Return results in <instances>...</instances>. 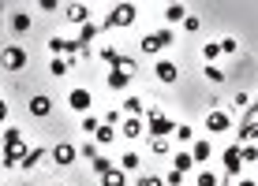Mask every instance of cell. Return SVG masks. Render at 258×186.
<instances>
[{
    "mask_svg": "<svg viewBox=\"0 0 258 186\" xmlns=\"http://www.w3.org/2000/svg\"><path fill=\"white\" fill-rule=\"evenodd\" d=\"M23 156H26L23 130H19V127H12V130L4 134V156H0V164H4V167H19V164H23Z\"/></svg>",
    "mask_w": 258,
    "mask_h": 186,
    "instance_id": "6da1fadb",
    "label": "cell"
},
{
    "mask_svg": "<svg viewBox=\"0 0 258 186\" xmlns=\"http://www.w3.org/2000/svg\"><path fill=\"white\" fill-rule=\"evenodd\" d=\"M176 130V123L165 116V112H157V108H146V134L150 138H168Z\"/></svg>",
    "mask_w": 258,
    "mask_h": 186,
    "instance_id": "7a4b0ae2",
    "label": "cell"
},
{
    "mask_svg": "<svg viewBox=\"0 0 258 186\" xmlns=\"http://www.w3.org/2000/svg\"><path fill=\"white\" fill-rule=\"evenodd\" d=\"M135 15H139L135 4H116V8L101 19V30H112V26H131V23H135Z\"/></svg>",
    "mask_w": 258,
    "mask_h": 186,
    "instance_id": "3957f363",
    "label": "cell"
},
{
    "mask_svg": "<svg viewBox=\"0 0 258 186\" xmlns=\"http://www.w3.org/2000/svg\"><path fill=\"white\" fill-rule=\"evenodd\" d=\"M0 67L4 71H23L26 67V52L19 45H8L4 52H0Z\"/></svg>",
    "mask_w": 258,
    "mask_h": 186,
    "instance_id": "277c9868",
    "label": "cell"
},
{
    "mask_svg": "<svg viewBox=\"0 0 258 186\" xmlns=\"http://www.w3.org/2000/svg\"><path fill=\"white\" fill-rule=\"evenodd\" d=\"M165 45H172V30H154L142 38V52H161Z\"/></svg>",
    "mask_w": 258,
    "mask_h": 186,
    "instance_id": "5b68a950",
    "label": "cell"
},
{
    "mask_svg": "<svg viewBox=\"0 0 258 186\" xmlns=\"http://www.w3.org/2000/svg\"><path fill=\"white\" fill-rule=\"evenodd\" d=\"M49 156H52V160H56L60 167H71V164H75V156H79V149H75V145H71V141H60V145H56V149H52V153H49Z\"/></svg>",
    "mask_w": 258,
    "mask_h": 186,
    "instance_id": "8992f818",
    "label": "cell"
},
{
    "mask_svg": "<svg viewBox=\"0 0 258 186\" xmlns=\"http://www.w3.org/2000/svg\"><path fill=\"white\" fill-rule=\"evenodd\" d=\"M116 134H123V138H142V134H146V123H142L139 116H127V119L120 123Z\"/></svg>",
    "mask_w": 258,
    "mask_h": 186,
    "instance_id": "52a82bcc",
    "label": "cell"
},
{
    "mask_svg": "<svg viewBox=\"0 0 258 186\" xmlns=\"http://www.w3.org/2000/svg\"><path fill=\"white\" fill-rule=\"evenodd\" d=\"M26 108H30V116H34V119H45L49 112H52V101H49L45 93H38V97H30V104H26Z\"/></svg>",
    "mask_w": 258,
    "mask_h": 186,
    "instance_id": "ba28073f",
    "label": "cell"
},
{
    "mask_svg": "<svg viewBox=\"0 0 258 186\" xmlns=\"http://www.w3.org/2000/svg\"><path fill=\"white\" fill-rule=\"evenodd\" d=\"M243 171V160H239V145L225 149V175H239Z\"/></svg>",
    "mask_w": 258,
    "mask_h": 186,
    "instance_id": "9c48e42d",
    "label": "cell"
},
{
    "mask_svg": "<svg viewBox=\"0 0 258 186\" xmlns=\"http://www.w3.org/2000/svg\"><path fill=\"white\" fill-rule=\"evenodd\" d=\"M154 71H157V78H161V82H168V86L180 78V67H176L172 60H157V67H154Z\"/></svg>",
    "mask_w": 258,
    "mask_h": 186,
    "instance_id": "30bf717a",
    "label": "cell"
},
{
    "mask_svg": "<svg viewBox=\"0 0 258 186\" xmlns=\"http://www.w3.org/2000/svg\"><path fill=\"white\" fill-rule=\"evenodd\" d=\"M68 104L75 112H86V108H90V90H71L68 93Z\"/></svg>",
    "mask_w": 258,
    "mask_h": 186,
    "instance_id": "8fae6325",
    "label": "cell"
},
{
    "mask_svg": "<svg viewBox=\"0 0 258 186\" xmlns=\"http://www.w3.org/2000/svg\"><path fill=\"white\" fill-rule=\"evenodd\" d=\"M228 127H232L228 112H210V116H206V130H228Z\"/></svg>",
    "mask_w": 258,
    "mask_h": 186,
    "instance_id": "7c38bea8",
    "label": "cell"
},
{
    "mask_svg": "<svg viewBox=\"0 0 258 186\" xmlns=\"http://www.w3.org/2000/svg\"><path fill=\"white\" fill-rule=\"evenodd\" d=\"M45 156H49V149H45V145H38V149H26V156H23V164H19V167H38L41 160H45Z\"/></svg>",
    "mask_w": 258,
    "mask_h": 186,
    "instance_id": "4fadbf2b",
    "label": "cell"
},
{
    "mask_svg": "<svg viewBox=\"0 0 258 186\" xmlns=\"http://www.w3.org/2000/svg\"><path fill=\"white\" fill-rule=\"evenodd\" d=\"M239 141H243V145L258 141V119H243V127H239Z\"/></svg>",
    "mask_w": 258,
    "mask_h": 186,
    "instance_id": "5bb4252c",
    "label": "cell"
},
{
    "mask_svg": "<svg viewBox=\"0 0 258 186\" xmlns=\"http://www.w3.org/2000/svg\"><path fill=\"white\" fill-rule=\"evenodd\" d=\"M68 19L79 23V26H86V23H90V8H86V4H71L68 8Z\"/></svg>",
    "mask_w": 258,
    "mask_h": 186,
    "instance_id": "9a60e30c",
    "label": "cell"
},
{
    "mask_svg": "<svg viewBox=\"0 0 258 186\" xmlns=\"http://www.w3.org/2000/svg\"><path fill=\"white\" fill-rule=\"evenodd\" d=\"M101 186H127V175H123L120 167H109V171L101 175Z\"/></svg>",
    "mask_w": 258,
    "mask_h": 186,
    "instance_id": "2e32d148",
    "label": "cell"
},
{
    "mask_svg": "<svg viewBox=\"0 0 258 186\" xmlns=\"http://www.w3.org/2000/svg\"><path fill=\"white\" fill-rule=\"evenodd\" d=\"M210 153H213V145H210V141H195V145H191V160H195V164L210 160Z\"/></svg>",
    "mask_w": 258,
    "mask_h": 186,
    "instance_id": "e0dca14e",
    "label": "cell"
},
{
    "mask_svg": "<svg viewBox=\"0 0 258 186\" xmlns=\"http://www.w3.org/2000/svg\"><path fill=\"white\" fill-rule=\"evenodd\" d=\"M97 34H101V23H86V26H83V34H79V38H75V41H79V45H83V49H86V45H90V41L97 38Z\"/></svg>",
    "mask_w": 258,
    "mask_h": 186,
    "instance_id": "ac0fdd59",
    "label": "cell"
},
{
    "mask_svg": "<svg viewBox=\"0 0 258 186\" xmlns=\"http://www.w3.org/2000/svg\"><path fill=\"white\" fill-rule=\"evenodd\" d=\"M139 164H142V160H139V153H123V156H120V171H123V175L139 171Z\"/></svg>",
    "mask_w": 258,
    "mask_h": 186,
    "instance_id": "d6986e66",
    "label": "cell"
},
{
    "mask_svg": "<svg viewBox=\"0 0 258 186\" xmlns=\"http://www.w3.org/2000/svg\"><path fill=\"white\" fill-rule=\"evenodd\" d=\"M112 71H123V75H135V71H139V64H135V56H116Z\"/></svg>",
    "mask_w": 258,
    "mask_h": 186,
    "instance_id": "ffe728a7",
    "label": "cell"
},
{
    "mask_svg": "<svg viewBox=\"0 0 258 186\" xmlns=\"http://www.w3.org/2000/svg\"><path fill=\"white\" fill-rule=\"evenodd\" d=\"M165 19L168 23H183V19H187V8H183V4H168L165 8Z\"/></svg>",
    "mask_w": 258,
    "mask_h": 186,
    "instance_id": "44dd1931",
    "label": "cell"
},
{
    "mask_svg": "<svg viewBox=\"0 0 258 186\" xmlns=\"http://www.w3.org/2000/svg\"><path fill=\"white\" fill-rule=\"evenodd\" d=\"M112 138H116V127H105V123H101V127L94 130V141H97V145H109Z\"/></svg>",
    "mask_w": 258,
    "mask_h": 186,
    "instance_id": "7402d4cb",
    "label": "cell"
},
{
    "mask_svg": "<svg viewBox=\"0 0 258 186\" xmlns=\"http://www.w3.org/2000/svg\"><path fill=\"white\" fill-rule=\"evenodd\" d=\"M123 112H127V116H139V112H146V101H142V97H127V101H123Z\"/></svg>",
    "mask_w": 258,
    "mask_h": 186,
    "instance_id": "603a6c76",
    "label": "cell"
},
{
    "mask_svg": "<svg viewBox=\"0 0 258 186\" xmlns=\"http://www.w3.org/2000/svg\"><path fill=\"white\" fill-rule=\"evenodd\" d=\"M127 82H131V75H123V71H109V90H123Z\"/></svg>",
    "mask_w": 258,
    "mask_h": 186,
    "instance_id": "cb8c5ba5",
    "label": "cell"
},
{
    "mask_svg": "<svg viewBox=\"0 0 258 186\" xmlns=\"http://www.w3.org/2000/svg\"><path fill=\"white\" fill-rule=\"evenodd\" d=\"M12 30H30V15H26V12H12Z\"/></svg>",
    "mask_w": 258,
    "mask_h": 186,
    "instance_id": "d4e9b609",
    "label": "cell"
},
{
    "mask_svg": "<svg viewBox=\"0 0 258 186\" xmlns=\"http://www.w3.org/2000/svg\"><path fill=\"white\" fill-rule=\"evenodd\" d=\"M239 160H243V164L258 160V145H254V141H251V145H239Z\"/></svg>",
    "mask_w": 258,
    "mask_h": 186,
    "instance_id": "484cf974",
    "label": "cell"
},
{
    "mask_svg": "<svg viewBox=\"0 0 258 186\" xmlns=\"http://www.w3.org/2000/svg\"><path fill=\"white\" fill-rule=\"evenodd\" d=\"M68 71H71V64H68L64 56H56V60L49 64V75H56V78H60V75H68Z\"/></svg>",
    "mask_w": 258,
    "mask_h": 186,
    "instance_id": "4316f807",
    "label": "cell"
},
{
    "mask_svg": "<svg viewBox=\"0 0 258 186\" xmlns=\"http://www.w3.org/2000/svg\"><path fill=\"white\" fill-rule=\"evenodd\" d=\"M202 75H206L210 82H225V71H221L217 64H206V67H202Z\"/></svg>",
    "mask_w": 258,
    "mask_h": 186,
    "instance_id": "83f0119b",
    "label": "cell"
},
{
    "mask_svg": "<svg viewBox=\"0 0 258 186\" xmlns=\"http://www.w3.org/2000/svg\"><path fill=\"white\" fill-rule=\"evenodd\" d=\"M202 56H206L210 64H213V60L221 56V41H206V49H202Z\"/></svg>",
    "mask_w": 258,
    "mask_h": 186,
    "instance_id": "f1b7e54d",
    "label": "cell"
},
{
    "mask_svg": "<svg viewBox=\"0 0 258 186\" xmlns=\"http://www.w3.org/2000/svg\"><path fill=\"white\" fill-rule=\"evenodd\" d=\"M172 160H176V171H187V167L195 164V160H191V153H176Z\"/></svg>",
    "mask_w": 258,
    "mask_h": 186,
    "instance_id": "f546056e",
    "label": "cell"
},
{
    "mask_svg": "<svg viewBox=\"0 0 258 186\" xmlns=\"http://www.w3.org/2000/svg\"><path fill=\"white\" fill-rule=\"evenodd\" d=\"M150 149H154L157 156H165L168 153V138H150Z\"/></svg>",
    "mask_w": 258,
    "mask_h": 186,
    "instance_id": "4dcf8cb0",
    "label": "cell"
},
{
    "mask_svg": "<svg viewBox=\"0 0 258 186\" xmlns=\"http://www.w3.org/2000/svg\"><path fill=\"white\" fill-rule=\"evenodd\" d=\"M180 141H191V123H176V130H172Z\"/></svg>",
    "mask_w": 258,
    "mask_h": 186,
    "instance_id": "1f68e13d",
    "label": "cell"
},
{
    "mask_svg": "<svg viewBox=\"0 0 258 186\" xmlns=\"http://www.w3.org/2000/svg\"><path fill=\"white\" fill-rule=\"evenodd\" d=\"M49 49L56 52V56H68V41H64V38H52V41H49Z\"/></svg>",
    "mask_w": 258,
    "mask_h": 186,
    "instance_id": "d6a6232c",
    "label": "cell"
},
{
    "mask_svg": "<svg viewBox=\"0 0 258 186\" xmlns=\"http://www.w3.org/2000/svg\"><path fill=\"white\" fill-rule=\"evenodd\" d=\"M135 186H165V179H161V175H142Z\"/></svg>",
    "mask_w": 258,
    "mask_h": 186,
    "instance_id": "836d02e7",
    "label": "cell"
},
{
    "mask_svg": "<svg viewBox=\"0 0 258 186\" xmlns=\"http://www.w3.org/2000/svg\"><path fill=\"white\" fill-rule=\"evenodd\" d=\"M165 186H183V171H176V167H172V171L165 175Z\"/></svg>",
    "mask_w": 258,
    "mask_h": 186,
    "instance_id": "e575fe53",
    "label": "cell"
},
{
    "mask_svg": "<svg viewBox=\"0 0 258 186\" xmlns=\"http://www.w3.org/2000/svg\"><path fill=\"white\" fill-rule=\"evenodd\" d=\"M109 167H112V164H109V160H105V156H101V153H97V156H94V171H97V175H105V171H109Z\"/></svg>",
    "mask_w": 258,
    "mask_h": 186,
    "instance_id": "d590c367",
    "label": "cell"
},
{
    "mask_svg": "<svg viewBox=\"0 0 258 186\" xmlns=\"http://www.w3.org/2000/svg\"><path fill=\"white\" fill-rule=\"evenodd\" d=\"M116 56H120V52H116V49H109V45H105V49H101V60H105V64H109V67H112V64H116Z\"/></svg>",
    "mask_w": 258,
    "mask_h": 186,
    "instance_id": "8d00e7d4",
    "label": "cell"
},
{
    "mask_svg": "<svg viewBox=\"0 0 258 186\" xmlns=\"http://www.w3.org/2000/svg\"><path fill=\"white\" fill-rule=\"evenodd\" d=\"M79 156H86V160H94V156H97V145H94V141H86V145L79 149Z\"/></svg>",
    "mask_w": 258,
    "mask_h": 186,
    "instance_id": "74e56055",
    "label": "cell"
},
{
    "mask_svg": "<svg viewBox=\"0 0 258 186\" xmlns=\"http://www.w3.org/2000/svg\"><path fill=\"white\" fill-rule=\"evenodd\" d=\"M199 15H187V19H183V30H187V34H195V30H199Z\"/></svg>",
    "mask_w": 258,
    "mask_h": 186,
    "instance_id": "f35d334b",
    "label": "cell"
},
{
    "mask_svg": "<svg viewBox=\"0 0 258 186\" xmlns=\"http://www.w3.org/2000/svg\"><path fill=\"white\" fill-rule=\"evenodd\" d=\"M195 186H217V175H210V171H202V175H199V182H195Z\"/></svg>",
    "mask_w": 258,
    "mask_h": 186,
    "instance_id": "ab89813d",
    "label": "cell"
},
{
    "mask_svg": "<svg viewBox=\"0 0 258 186\" xmlns=\"http://www.w3.org/2000/svg\"><path fill=\"white\" fill-rule=\"evenodd\" d=\"M97 127H101V123H97L94 116H86V119H83V130H86V134H94V130H97Z\"/></svg>",
    "mask_w": 258,
    "mask_h": 186,
    "instance_id": "60d3db41",
    "label": "cell"
},
{
    "mask_svg": "<svg viewBox=\"0 0 258 186\" xmlns=\"http://www.w3.org/2000/svg\"><path fill=\"white\" fill-rule=\"evenodd\" d=\"M232 104H236V108H247V104H251V97H247V93H236Z\"/></svg>",
    "mask_w": 258,
    "mask_h": 186,
    "instance_id": "b9f144b4",
    "label": "cell"
},
{
    "mask_svg": "<svg viewBox=\"0 0 258 186\" xmlns=\"http://www.w3.org/2000/svg\"><path fill=\"white\" fill-rule=\"evenodd\" d=\"M239 45H236V41L232 38H221V52H236Z\"/></svg>",
    "mask_w": 258,
    "mask_h": 186,
    "instance_id": "7bdbcfd3",
    "label": "cell"
},
{
    "mask_svg": "<svg viewBox=\"0 0 258 186\" xmlns=\"http://www.w3.org/2000/svg\"><path fill=\"white\" fill-rule=\"evenodd\" d=\"M105 127H120V112H109V116H105Z\"/></svg>",
    "mask_w": 258,
    "mask_h": 186,
    "instance_id": "ee69618b",
    "label": "cell"
},
{
    "mask_svg": "<svg viewBox=\"0 0 258 186\" xmlns=\"http://www.w3.org/2000/svg\"><path fill=\"white\" fill-rule=\"evenodd\" d=\"M4 119H8V104L0 101V123H4Z\"/></svg>",
    "mask_w": 258,
    "mask_h": 186,
    "instance_id": "f6af8a7d",
    "label": "cell"
},
{
    "mask_svg": "<svg viewBox=\"0 0 258 186\" xmlns=\"http://www.w3.org/2000/svg\"><path fill=\"white\" fill-rule=\"evenodd\" d=\"M239 186H258V182H254V179H243V182H239Z\"/></svg>",
    "mask_w": 258,
    "mask_h": 186,
    "instance_id": "bcb514c9",
    "label": "cell"
}]
</instances>
